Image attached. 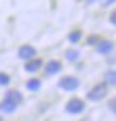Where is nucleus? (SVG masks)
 <instances>
[{
  "label": "nucleus",
  "mask_w": 116,
  "mask_h": 121,
  "mask_svg": "<svg viewBox=\"0 0 116 121\" xmlns=\"http://www.w3.org/2000/svg\"><path fill=\"white\" fill-rule=\"evenodd\" d=\"M107 91H108L107 83H99L97 86H94V88L87 92V99L97 102V100H100V99H104V97L107 96Z\"/></svg>",
  "instance_id": "f257e3e1"
},
{
  "label": "nucleus",
  "mask_w": 116,
  "mask_h": 121,
  "mask_svg": "<svg viewBox=\"0 0 116 121\" xmlns=\"http://www.w3.org/2000/svg\"><path fill=\"white\" fill-rule=\"evenodd\" d=\"M65 110H67L68 113H72V115L81 113V112L84 110V102H83L81 99H72V100H68Z\"/></svg>",
  "instance_id": "f03ea898"
},
{
  "label": "nucleus",
  "mask_w": 116,
  "mask_h": 121,
  "mask_svg": "<svg viewBox=\"0 0 116 121\" xmlns=\"http://www.w3.org/2000/svg\"><path fill=\"white\" fill-rule=\"evenodd\" d=\"M59 86L65 91H75L79 86V81H78V78H75V77H64V78L59 81Z\"/></svg>",
  "instance_id": "7ed1b4c3"
},
{
  "label": "nucleus",
  "mask_w": 116,
  "mask_h": 121,
  "mask_svg": "<svg viewBox=\"0 0 116 121\" xmlns=\"http://www.w3.org/2000/svg\"><path fill=\"white\" fill-rule=\"evenodd\" d=\"M18 54H19L21 59H32V57L35 56V48H33V46H29V45H24V46L19 48Z\"/></svg>",
  "instance_id": "20e7f679"
},
{
  "label": "nucleus",
  "mask_w": 116,
  "mask_h": 121,
  "mask_svg": "<svg viewBox=\"0 0 116 121\" xmlns=\"http://www.w3.org/2000/svg\"><path fill=\"white\" fill-rule=\"evenodd\" d=\"M61 62L59 60H49L48 64H46V67H45V72L48 73V75H54V73H59L61 72Z\"/></svg>",
  "instance_id": "39448f33"
},
{
  "label": "nucleus",
  "mask_w": 116,
  "mask_h": 121,
  "mask_svg": "<svg viewBox=\"0 0 116 121\" xmlns=\"http://www.w3.org/2000/svg\"><path fill=\"white\" fill-rule=\"evenodd\" d=\"M16 104L11 102V100H8V99H5L3 102L0 104V112H3V113H13L14 110H16Z\"/></svg>",
  "instance_id": "423d86ee"
},
{
  "label": "nucleus",
  "mask_w": 116,
  "mask_h": 121,
  "mask_svg": "<svg viewBox=\"0 0 116 121\" xmlns=\"http://www.w3.org/2000/svg\"><path fill=\"white\" fill-rule=\"evenodd\" d=\"M111 49H113V43L108 40H104L97 45V51L100 54H108V53H111Z\"/></svg>",
  "instance_id": "0eeeda50"
},
{
  "label": "nucleus",
  "mask_w": 116,
  "mask_h": 121,
  "mask_svg": "<svg viewBox=\"0 0 116 121\" xmlns=\"http://www.w3.org/2000/svg\"><path fill=\"white\" fill-rule=\"evenodd\" d=\"M5 99H8V100H11V102H14L16 104V105H18V104H21L22 102V94H21V92H19V91H8V92H6V97Z\"/></svg>",
  "instance_id": "6e6552de"
},
{
  "label": "nucleus",
  "mask_w": 116,
  "mask_h": 121,
  "mask_svg": "<svg viewBox=\"0 0 116 121\" xmlns=\"http://www.w3.org/2000/svg\"><path fill=\"white\" fill-rule=\"evenodd\" d=\"M41 65H43V62L40 59H30L25 64V72H37Z\"/></svg>",
  "instance_id": "1a4fd4ad"
},
{
  "label": "nucleus",
  "mask_w": 116,
  "mask_h": 121,
  "mask_svg": "<svg viewBox=\"0 0 116 121\" xmlns=\"http://www.w3.org/2000/svg\"><path fill=\"white\" fill-rule=\"evenodd\" d=\"M40 85H41V81H40L38 78H32V80H29V81L25 83L27 89H30V91H38L40 89Z\"/></svg>",
  "instance_id": "9d476101"
},
{
  "label": "nucleus",
  "mask_w": 116,
  "mask_h": 121,
  "mask_svg": "<svg viewBox=\"0 0 116 121\" xmlns=\"http://www.w3.org/2000/svg\"><path fill=\"white\" fill-rule=\"evenodd\" d=\"M65 57L68 60H76L79 57V51L78 49H68L67 53H65Z\"/></svg>",
  "instance_id": "9b49d317"
},
{
  "label": "nucleus",
  "mask_w": 116,
  "mask_h": 121,
  "mask_svg": "<svg viewBox=\"0 0 116 121\" xmlns=\"http://www.w3.org/2000/svg\"><path fill=\"white\" fill-rule=\"evenodd\" d=\"M107 83H110V85L116 86V70H110V72L107 73Z\"/></svg>",
  "instance_id": "f8f14e48"
},
{
  "label": "nucleus",
  "mask_w": 116,
  "mask_h": 121,
  "mask_svg": "<svg viewBox=\"0 0 116 121\" xmlns=\"http://www.w3.org/2000/svg\"><path fill=\"white\" fill-rule=\"evenodd\" d=\"M79 38H81V32H79V30H73V32L68 35V42L76 43V42H79Z\"/></svg>",
  "instance_id": "ddd939ff"
},
{
  "label": "nucleus",
  "mask_w": 116,
  "mask_h": 121,
  "mask_svg": "<svg viewBox=\"0 0 116 121\" xmlns=\"http://www.w3.org/2000/svg\"><path fill=\"white\" fill-rule=\"evenodd\" d=\"M10 83V77L6 75V73H0V85L2 86H5Z\"/></svg>",
  "instance_id": "4468645a"
},
{
  "label": "nucleus",
  "mask_w": 116,
  "mask_h": 121,
  "mask_svg": "<svg viewBox=\"0 0 116 121\" xmlns=\"http://www.w3.org/2000/svg\"><path fill=\"white\" fill-rule=\"evenodd\" d=\"M110 22L116 26V10H115V11H113V13L110 14Z\"/></svg>",
  "instance_id": "2eb2a0df"
},
{
  "label": "nucleus",
  "mask_w": 116,
  "mask_h": 121,
  "mask_svg": "<svg viewBox=\"0 0 116 121\" xmlns=\"http://www.w3.org/2000/svg\"><path fill=\"white\" fill-rule=\"evenodd\" d=\"M116 0H102V3H104L105 6H108V5H111V3H115Z\"/></svg>",
  "instance_id": "dca6fc26"
},
{
  "label": "nucleus",
  "mask_w": 116,
  "mask_h": 121,
  "mask_svg": "<svg viewBox=\"0 0 116 121\" xmlns=\"http://www.w3.org/2000/svg\"><path fill=\"white\" fill-rule=\"evenodd\" d=\"M95 40H97V38H95V37H91V38H89V45H92V43H95Z\"/></svg>",
  "instance_id": "f3484780"
},
{
  "label": "nucleus",
  "mask_w": 116,
  "mask_h": 121,
  "mask_svg": "<svg viewBox=\"0 0 116 121\" xmlns=\"http://www.w3.org/2000/svg\"><path fill=\"white\" fill-rule=\"evenodd\" d=\"M87 2H89V3H91V2H92V0H87Z\"/></svg>",
  "instance_id": "a211bd4d"
},
{
  "label": "nucleus",
  "mask_w": 116,
  "mask_h": 121,
  "mask_svg": "<svg viewBox=\"0 0 116 121\" xmlns=\"http://www.w3.org/2000/svg\"><path fill=\"white\" fill-rule=\"evenodd\" d=\"M0 121H2V118H0Z\"/></svg>",
  "instance_id": "6ab92c4d"
}]
</instances>
